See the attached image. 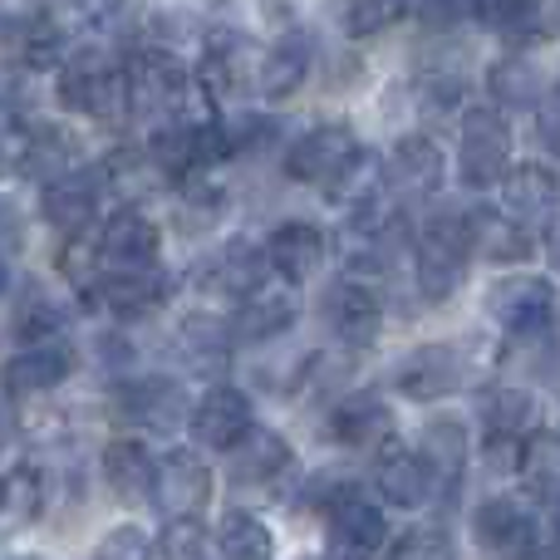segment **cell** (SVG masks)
Wrapping results in <instances>:
<instances>
[{
  "label": "cell",
  "instance_id": "7dc6e473",
  "mask_svg": "<svg viewBox=\"0 0 560 560\" xmlns=\"http://www.w3.org/2000/svg\"><path fill=\"white\" fill-rule=\"evenodd\" d=\"M94 349H98V369H108V374L124 384V378H133V364H138V345L124 335L118 325H108V329H98V339H94Z\"/></svg>",
  "mask_w": 560,
  "mask_h": 560
},
{
  "label": "cell",
  "instance_id": "b9f144b4",
  "mask_svg": "<svg viewBox=\"0 0 560 560\" xmlns=\"http://www.w3.org/2000/svg\"><path fill=\"white\" fill-rule=\"evenodd\" d=\"M104 276H108V261H104V246H98V232L59 246V280H65L79 300H94Z\"/></svg>",
  "mask_w": 560,
  "mask_h": 560
},
{
  "label": "cell",
  "instance_id": "3957f363",
  "mask_svg": "<svg viewBox=\"0 0 560 560\" xmlns=\"http://www.w3.org/2000/svg\"><path fill=\"white\" fill-rule=\"evenodd\" d=\"M280 163H285L290 183L319 187V192H339V187L369 163V153L345 118H325V124H315V128L290 138Z\"/></svg>",
  "mask_w": 560,
  "mask_h": 560
},
{
  "label": "cell",
  "instance_id": "484cf974",
  "mask_svg": "<svg viewBox=\"0 0 560 560\" xmlns=\"http://www.w3.org/2000/svg\"><path fill=\"white\" fill-rule=\"evenodd\" d=\"M98 246H104L108 271H153L158 256H163V232H158V222L148 212L118 207L98 226Z\"/></svg>",
  "mask_w": 560,
  "mask_h": 560
},
{
  "label": "cell",
  "instance_id": "91938a15",
  "mask_svg": "<svg viewBox=\"0 0 560 560\" xmlns=\"http://www.w3.org/2000/svg\"><path fill=\"white\" fill-rule=\"evenodd\" d=\"M15 560H45V556H15Z\"/></svg>",
  "mask_w": 560,
  "mask_h": 560
},
{
  "label": "cell",
  "instance_id": "d4e9b609",
  "mask_svg": "<svg viewBox=\"0 0 560 560\" xmlns=\"http://www.w3.org/2000/svg\"><path fill=\"white\" fill-rule=\"evenodd\" d=\"M295 319H300L295 290L280 285V280H266L252 300H242V305H236V315H226V325H232L236 345L271 349L280 335H290V325H295Z\"/></svg>",
  "mask_w": 560,
  "mask_h": 560
},
{
  "label": "cell",
  "instance_id": "5b68a950",
  "mask_svg": "<svg viewBox=\"0 0 560 560\" xmlns=\"http://www.w3.org/2000/svg\"><path fill=\"white\" fill-rule=\"evenodd\" d=\"M482 315L497 329H506L512 339H536L560 329V295L551 285V276H502L487 285L482 295Z\"/></svg>",
  "mask_w": 560,
  "mask_h": 560
},
{
  "label": "cell",
  "instance_id": "ee69618b",
  "mask_svg": "<svg viewBox=\"0 0 560 560\" xmlns=\"http://www.w3.org/2000/svg\"><path fill=\"white\" fill-rule=\"evenodd\" d=\"M522 472L536 492L560 497V428H541V433L522 447Z\"/></svg>",
  "mask_w": 560,
  "mask_h": 560
},
{
  "label": "cell",
  "instance_id": "9f6ffc18",
  "mask_svg": "<svg viewBox=\"0 0 560 560\" xmlns=\"http://www.w3.org/2000/svg\"><path fill=\"white\" fill-rule=\"evenodd\" d=\"M15 290V276H10V266H5V252H0V295H10Z\"/></svg>",
  "mask_w": 560,
  "mask_h": 560
},
{
  "label": "cell",
  "instance_id": "681fc988",
  "mask_svg": "<svg viewBox=\"0 0 560 560\" xmlns=\"http://www.w3.org/2000/svg\"><path fill=\"white\" fill-rule=\"evenodd\" d=\"M532 133H536V143H541L546 153L560 158V74L546 84L541 104L532 108Z\"/></svg>",
  "mask_w": 560,
  "mask_h": 560
},
{
  "label": "cell",
  "instance_id": "7a4b0ae2",
  "mask_svg": "<svg viewBox=\"0 0 560 560\" xmlns=\"http://www.w3.org/2000/svg\"><path fill=\"white\" fill-rule=\"evenodd\" d=\"M124 69H128V84H133V108L138 118H148V128L183 124V118L197 124L192 104L202 89H197V74L167 45H138Z\"/></svg>",
  "mask_w": 560,
  "mask_h": 560
},
{
  "label": "cell",
  "instance_id": "74e56055",
  "mask_svg": "<svg viewBox=\"0 0 560 560\" xmlns=\"http://www.w3.org/2000/svg\"><path fill=\"white\" fill-rule=\"evenodd\" d=\"M226 187L212 183V177H187L173 197V226L183 236H212L226 217Z\"/></svg>",
  "mask_w": 560,
  "mask_h": 560
},
{
  "label": "cell",
  "instance_id": "9a60e30c",
  "mask_svg": "<svg viewBox=\"0 0 560 560\" xmlns=\"http://www.w3.org/2000/svg\"><path fill=\"white\" fill-rule=\"evenodd\" d=\"M212 467L192 447H173L158 457L153 502L167 512V522H197V512H207V502H212Z\"/></svg>",
  "mask_w": 560,
  "mask_h": 560
},
{
  "label": "cell",
  "instance_id": "4fadbf2b",
  "mask_svg": "<svg viewBox=\"0 0 560 560\" xmlns=\"http://www.w3.org/2000/svg\"><path fill=\"white\" fill-rule=\"evenodd\" d=\"M319 65V49H315V35L305 25H285L280 35L266 39L261 49V69H256V94L271 98V104H285L305 89V79L315 74Z\"/></svg>",
  "mask_w": 560,
  "mask_h": 560
},
{
  "label": "cell",
  "instance_id": "e575fe53",
  "mask_svg": "<svg viewBox=\"0 0 560 560\" xmlns=\"http://www.w3.org/2000/svg\"><path fill=\"white\" fill-rule=\"evenodd\" d=\"M98 183H104L108 197H118V202L133 207V212H143V202L167 183V177L153 167V158L143 153V143L138 148L124 143V148H114V153L98 163Z\"/></svg>",
  "mask_w": 560,
  "mask_h": 560
},
{
  "label": "cell",
  "instance_id": "60d3db41",
  "mask_svg": "<svg viewBox=\"0 0 560 560\" xmlns=\"http://www.w3.org/2000/svg\"><path fill=\"white\" fill-rule=\"evenodd\" d=\"M222 133H226V163L242 158V163H256V158H285V138H280V118L271 114H232L222 118Z\"/></svg>",
  "mask_w": 560,
  "mask_h": 560
},
{
  "label": "cell",
  "instance_id": "ba28073f",
  "mask_svg": "<svg viewBox=\"0 0 560 560\" xmlns=\"http://www.w3.org/2000/svg\"><path fill=\"white\" fill-rule=\"evenodd\" d=\"M447 183V158L428 133H404L384 158V192L398 207L433 202Z\"/></svg>",
  "mask_w": 560,
  "mask_h": 560
},
{
  "label": "cell",
  "instance_id": "7402d4cb",
  "mask_svg": "<svg viewBox=\"0 0 560 560\" xmlns=\"http://www.w3.org/2000/svg\"><path fill=\"white\" fill-rule=\"evenodd\" d=\"M98 197H104L98 167H79L74 177L39 192V217H45V226L55 236L79 242V236H94V226H98Z\"/></svg>",
  "mask_w": 560,
  "mask_h": 560
},
{
  "label": "cell",
  "instance_id": "11a10c76",
  "mask_svg": "<svg viewBox=\"0 0 560 560\" xmlns=\"http://www.w3.org/2000/svg\"><path fill=\"white\" fill-rule=\"evenodd\" d=\"M526 560H560V536H551V541H536V551Z\"/></svg>",
  "mask_w": 560,
  "mask_h": 560
},
{
  "label": "cell",
  "instance_id": "f35d334b",
  "mask_svg": "<svg viewBox=\"0 0 560 560\" xmlns=\"http://www.w3.org/2000/svg\"><path fill=\"white\" fill-rule=\"evenodd\" d=\"M212 541H217V556L222 560H276V532L256 512H242V506L222 512Z\"/></svg>",
  "mask_w": 560,
  "mask_h": 560
},
{
  "label": "cell",
  "instance_id": "2e32d148",
  "mask_svg": "<svg viewBox=\"0 0 560 560\" xmlns=\"http://www.w3.org/2000/svg\"><path fill=\"white\" fill-rule=\"evenodd\" d=\"M74 369H79L74 339L59 335V339H39V345H20L0 378H5L10 398H45V394H55Z\"/></svg>",
  "mask_w": 560,
  "mask_h": 560
},
{
  "label": "cell",
  "instance_id": "277c9868",
  "mask_svg": "<svg viewBox=\"0 0 560 560\" xmlns=\"http://www.w3.org/2000/svg\"><path fill=\"white\" fill-rule=\"evenodd\" d=\"M512 173V124L502 108L492 104H467L457 118V177L472 192L502 187V177Z\"/></svg>",
  "mask_w": 560,
  "mask_h": 560
},
{
  "label": "cell",
  "instance_id": "816d5d0a",
  "mask_svg": "<svg viewBox=\"0 0 560 560\" xmlns=\"http://www.w3.org/2000/svg\"><path fill=\"white\" fill-rule=\"evenodd\" d=\"M359 74H364V65H359V55L349 45H339L325 55V89H354Z\"/></svg>",
  "mask_w": 560,
  "mask_h": 560
},
{
  "label": "cell",
  "instance_id": "5bb4252c",
  "mask_svg": "<svg viewBox=\"0 0 560 560\" xmlns=\"http://www.w3.org/2000/svg\"><path fill=\"white\" fill-rule=\"evenodd\" d=\"M266 252L256 242H246V236H236V242L217 246L212 256H207L202 266L192 271V285L202 290L207 300H232V305H242V300H252L256 290L266 285Z\"/></svg>",
  "mask_w": 560,
  "mask_h": 560
},
{
  "label": "cell",
  "instance_id": "603a6c76",
  "mask_svg": "<svg viewBox=\"0 0 560 560\" xmlns=\"http://www.w3.org/2000/svg\"><path fill=\"white\" fill-rule=\"evenodd\" d=\"M167 300H173V280H167L163 266H153V271H108L89 305H98L124 329V325H138V319H153Z\"/></svg>",
  "mask_w": 560,
  "mask_h": 560
},
{
  "label": "cell",
  "instance_id": "8fae6325",
  "mask_svg": "<svg viewBox=\"0 0 560 560\" xmlns=\"http://www.w3.org/2000/svg\"><path fill=\"white\" fill-rule=\"evenodd\" d=\"M472 541L487 560H526L541 541L536 512L522 497H487L472 506Z\"/></svg>",
  "mask_w": 560,
  "mask_h": 560
},
{
  "label": "cell",
  "instance_id": "f6af8a7d",
  "mask_svg": "<svg viewBox=\"0 0 560 560\" xmlns=\"http://www.w3.org/2000/svg\"><path fill=\"white\" fill-rule=\"evenodd\" d=\"M158 556L163 560H222L217 541L197 522H167V532L158 536Z\"/></svg>",
  "mask_w": 560,
  "mask_h": 560
},
{
  "label": "cell",
  "instance_id": "8992f818",
  "mask_svg": "<svg viewBox=\"0 0 560 560\" xmlns=\"http://www.w3.org/2000/svg\"><path fill=\"white\" fill-rule=\"evenodd\" d=\"M114 418L128 433H177L183 423H192V404L187 388L173 374H133L124 384H114Z\"/></svg>",
  "mask_w": 560,
  "mask_h": 560
},
{
  "label": "cell",
  "instance_id": "f1b7e54d",
  "mask_svg": "<svg viewBox=\"0 0 560 560\" xmlns=\"http://www.w3.org/2000/svg\"><path fill=\"white\" fill-rule=\"evenodd\" d=\"M173 349H177V364L187 369V374L197 378H217L226 364H232V325L217 315H207V310H197V315H183L177 319V335H173Z\"/></svg>",
  "mask_w": 560,
  "mask_h": 560
},
{
  "label": "cell",
  "instance_id": "d6986e66",
  "mask_svg": "<svg viewBox=\"0 0 560 560\" xmlns=\"http://www.w3.org/2000/svg\"><path fill=\"white\" fill-rule=\"evenodd\" d=\"M325 428H329V443H339V447H384L388 453V443L398 433V418L378 388H349L329 408Z\"/></svg>",
  "mask_w": 560,
  "mask_h": 560
},
{
  "label": "cell",
  "instance_id": "6f0895ef",
  "mask_svg": "<svg viewBox=\"0 0 560 560\" xmlns=\"http://www.w3.org/2000/svg\"><path fill=\"white\" fill-rule=\"evenodd\" d=\"M551 261H556V271H560V226H556V242H551Z\"/></svg>",
  "mask_w": 560,
  "mask_h": 560
},
{
  "label": "cell",
  "instance_id": "c3c4849f",
  "mask_svg": "<svg viewBox=\"0 0 560 560\" xmlns=\"http://www.w3.org/2000/svg\"><path fill=\"white\" fill-rule=\"evenodd\" d=\"M94 560H153V536L143 526H114L98 536Z\"/></svg>",
  "mask_w": 560,
  "mask_h": 560
},
{
  "label": "cell",
  "instance_id": "6da1fadb",
  "mask_svg": "<svg viewBox=\"0 0 560 560\" xmlns=\"http://www.w3.org/2000/svg\"><path fill=\"white\" fill-rule=\"evenodd\" d=\"M477 217L472 207H433L413 232V261H408V280H413V300L423 305H447L463 290L467 261L477 256Z\"/></svg>",
  "mask_w": 560,
  "mask_h": 560
},
{
  "label": "cell",
  "instance_id": "f907efd6",
  "mask_svg": "<svg viewBox=\"0 0 560 560\" xmlns=\"http://www.w3.org/2000/svg\"><path fill=\"white\" fill-rule=\"evenodd\" d=\"M398 20V10L388 5H345L339 10V25H345L349 39H374L378 30H388Z\"/></svg>",
  "mask_w": 560,
  "mask_h": 560
},
{
  "label": "cell",
  "instance_id": "9c48e42d",
  "mask_svg": "<svg viewBox=\"0 0 560 560\" xmlns=\"http://www.w3.org/2000/svg\"><path fill=\"white\" fill-rule=\"evenodd\" d=\"M256 69H261V45L246 30H212L197 59V89L207 98H236L256 89Z\"/></svg>",
  "mask_w": 560,
  "mask_h": 560
},
{
  "label": "cell",
  "instance_id": "4dcf8cb0",
  "mask_svg": "<svg viewBox=\"0 0 560 560\" xmlns=\"http://www.w3.org/2000/svg\"><path fill=\"white\" fill-rule=\"evenodd\" d=\"M10 329L20 345H39V339H59L69 325V300L59 295L49 280H20L10 290Z\"/></svg>",
  "mask_w": 560,
  "mask_h": 560
},
{
  "label": "cell",
  "instance_id": "bcb514c9",
  "mask_svg": "<svg viewBox=\"0 0 560 560\" xmlns=\"http://www.w3.org/2000/svg\"><path fill=\"white\" fill-rule=\"evenodd\" d=\"M384 560H457V541L443 526H413V532L398 536Z\"/></svg>",
  "mask_w": 560,
  "mask_h": 560
},
{
  "label": "cell",
  "instance_id": "7c38bea8",
  "mask_svg": "<svg viewBox=\"0 0 560 560\" xmlns=\"http://www.w3.org/2000/svg\"><path fill=\"white\" fill-rule=\"evenodd\" d=\"M192 438L207 447V453H226L232 457L246 438L256 433V408L252 394L236 384H212L202 398L192 404Z\"/></svg>",
  "mask_w": 560,
  "mask_h": 560
},
{
  "label": "cell",
  "instance_id": "30bf717a",
  "mask_svg": "<svg viewBox=\"0 0 560 560\" xmlns=\"http://www.w3.org/2000/svg\"><path fill=\"white\" fill-rule=\"evenodd\" d=\"M467 378V359L457 345L447 339H428V345H413L404 359L394 364V388L408 398V404H443L463 388Z\"/></svg>",
  "mask_w": 560,
  "mask_h": 560
},
{
  "label": "cell",
  "instance_id": "680465c9",
  "mask_svg": "<svg viewBox=\"0 0 560 560\" xmlns=\"http://www.w3.org/2000/svg\"><path fill=\"white\" fill-rule=\"evenodd\" d=\"M556 536H560V497H556Z\"/></svg>",
  "mask_w": 560,
  "mask_h": 560
},
{
  "label": "cell",
  "instance_id": "52a82bcc",
  "mask_svg": "<svg viewBox=\"0 0 560 560\" xmlns=\"http://www.w3.org/2000/svg\"><path fill=\"white\" fill-rule=\"evenodd\" d=\"M319 315H325V329L339 349L349 354H369L384 335V300L374 295V285H359V280H335L319 295Z\"/></svg>",
  "mask_w": 560,
  "mask_h": 560
},
{
  "label": "cell",
  "instance_id": "ffe728a7",
  "mask_svg": "<svg viewBox=\"0 0 560 560\" xmlns=\"http://www.w3.org/2000/svg\"><path fill=\"white\" fill-rule=\"evenodd\" d=\"M266 252V266H271V276L280 285H305V280H315L325 271V232H319L315 222H305V217H285V222H276L271 232H266L261 242Z\"/></svg>",
  "mask_w": 560,
  "mask_h": 560
},
{
  "label": "cell",
  "instance_id": "d6a6232c",
  "mask_svg": "<svg viewBox=\"0 0 560 560\" xmlns=\"http://www.w3.org/2000/svg\"><path fill=\"white\" fill-rule=\"evenodd\" d=\"M546 69L541 59L532 55V49H506V55H497L492 65H487V98H492V108H526L532 114L536 104H541L546 94Z\"/></svg>",
  "mask_w": 560,
  "mask_h": 560
},
{
  "label": "cell",
  "instance_id": "1f68e13d",
  "mask_svg": "<svg viewBox=\"0 0 560 560\" xmlns=\"http://www.w3.org/2000/svg\"><path fill=\"white\" fill-rule=\"evenodd\" d=\"M374 487H378V502L398 506V512H418V506H428L438 497L433 472H428V463L413 447H388L374 463Z\"/></svg>",
  "mask_w": 560,
  "mask_h": 560
},
{
  "label": "cell",
  "instance_id": "d590c367",
  "mask_svg": "<svg viewBox=\"0 0 560 560\" xmlns=\"http://www.w3.org/2000/svg\"><path fill=\"white\" fill-rule=\"evenodd\" d=\"M472 20L487 30H497L502 39H512V49L541 45L560 30V10L551 5H526V0H502V5H472Z\"/></svg>",
  "mask_w": 560,
  "mask_h": 560
},
{
  "label": "cell",
  "instance_id": "94428289",
  "mask_svg": "<svg viewBox=\"0 0 560 560\" xmlns=\"http://www.w3.org/2000/svg\"><path fill=\"white\" fill-rule=\"evenodd\" d=\"M300 560H325V556H300Z\"/></svg>",
  "mask_w": 560,
  "mask_h": 560
},
{
  "label": "cell",
  "instance_id": "83f0119b",
  "mask_svg": "<svg viewBox=\"0 0 560 560\" xmlns=\"http://www.w3.org/2000/svg\"><path fill=\"white\" fill-rule=\"evenodd\" d=\"M502 197V217H512L526 232H541L560 207V177L546 163H516L497 187Z\"/></svg>",
  "mask_w": 560,
  "mask_h": 560
},
{
  "label": "cell",
  "instance_id": "f546056e",
  "mask_svg": "<svg viewBox=\"0 0 560 560\" xmlns=\"http://www.w3.org/2000/svg\"><path fill=\"white\" fill-rule=\"evenodd\" d=\"M98 477H104V487L118 502L138 506V502H148L158 487V457L148 453L143 438H114V443H104V453H98Z\"/></svg>",
  "mask_w": 560,
  "mask_h": 560
},
{
  "label": "cell",
  "instance_id": "f5cc1de1",
  "mask_svg": "<svg viewBox=\"0 0 560 560\" xmlns=\"http://www.w3.org/2000/svg\"><path fill=\"white\" fill-rule=\"evenodd\" d=\"M522 447H526V443H497V438H487V447H482L487 472H492V477L522 472Z\"/></svg>",
  "mask_w": 560,
  "mask_h": 560
},
{
  "label": "cell",
  "instance_id": "ab89813d",
  "mask_svg": "<svg viewBox=\"0 0 560 560\" xmlns=\"http://www.w3.org/2000/svg\"><path fill=\"white\" fill-rule=\"evenodd\" d=\"M477 256L487 266H526L536 256V232L516 226L502 212H482L477 217Z\"/></svg>",
  "mask_w": 560,
  "mask_h": 560
},
{
  "label": "cell",
  "instance_id": "db71d44e",
  "mask_svg": "<svg viewBox=\"0 0 560 560\" xmlns=\"http://www.w3.org/2000/svg\"><path fill=\"white\" fill-rule=\"evenodd\" d=\"M20 232H25V222H20L15 202L0 197V246H20Z\"/></svg>",
  "mask_w": 560,
  "mask_h": 560
},
{
  "label": "cell",
  "instance_id": "836d02e7",
  "mask_svg": "<svg viewBox=\"0 0 560 560\" xmlns=\"http://www.w3.org/2000/svg\"><path fill=\"white\" fill-rule=\"evenodd\" d=\"M202 124L207 118H183V124H158L148 128L143 153L153 158V167L173 183V177H202Z\"/></svg>",
  "mask_w": 560,
  "mask_h": 560
},
{
  "label": "cell",
  "instance_id": "7bdbcfd3",
  "mask_svg": "<svg viewBox=\"0 0 560 560\" xmlns=\"http://www.w3.org/2000/svg\"><path fill=\"white\" fill-rule=\"evenodd\" d=\"M359 487L349 477H339L335 467H315V472H300V487H295V512H319L329 516L345 497H354Z\"/></svg>",
  "mask_w": 560,
  "mask_h": 560
},
{
  "label": "cell",
  "instance_id": "ac0fdd59",
  "mask_svg": "<svg viewBox=\"0 0 560 560\" xmlns=\"http://www.w3.org/2000/svg\"><path fill=\"white\" fill-rule=\"evenodd\" d=\"M384 541H388V522L378 512V502H369L364 492L345 497L325 516V560H378Z\"/></svg>",
  "mask_w": 560,
  "mask_h": 560
},
{
  "label": "cell",
  "instance_id": "8d00e7d4",
  "mask_svg": "<svg viewBox=\"0 0 560 560\" xmlns=\"http://www.w3.org/2000/svg\"><path fill=\"white\" fill-rule=\"evenodd\" d=\"M45 506H49L45 472H35V467H15V472H5L0 477V541L20 536L25 526H35Z\"/></svg>",
  "mask_w": 560,
  "mask_h": 560
},
{
  "label": "cell",
  "instance_id": "4316f807",
  "mask_svg": "<svg viewBox=\"0 0 560 560\" xmlns=\"http://www.w3.org/2000/svg\"><path fill=\"white\" fill-rule=\"evenodd\" d=\"M477 423L497 443H532L541 433V398L526 384H487L477 394Z\"/></svg>",
  "mask_w": 560,
  "mask_h": 560
},
{
  "label": "cell",
  "instance_id": "e0dca14e",
  "mask_svg": "<svg viewBox=\"0 0 560 560\" xmlns=\"http://www.w3.org/2000/svg\"><path fill=\"white\" fill-rule=\"evenodd\" d=\"M79 158H84L79 138L69 133L65 124H55V118H35V124H25L20 148H15L20 177H30V183H39V187H55V183H65V177H74Z\"/></svg>",
  "mask_w": 560,
  "mask_h": 560
},
{
  "label": "cell",
  "instance_id": "cb8c5ba5",
  "mask_svg": "<svg viewBox=\"0 0 560 560\" xmlns=\"http://www.w3.org/2000/svg\"><path fill=\"white\" fill-rule=\"evenodd\" d=\"M413 453L428 463V472H433V482H438V497L447 502V497L463 487L467 463H472V433H467L463 418L438 413V418H428V423L418 428Z\"/></svg>",
  "mask_w": 560,
  "mask_h": 560
},
{
  "label": "cell",
  "instance_id": "44dd1931",
  "mask_svg": "<svg viewBox=\"0 0 560 560\" xmlns=\"http://www.w3.org/2000/svg\"><path fill=\"white\" fill-rule=\"evenodd\" d=\"M285 477H300L295 472V447L280 428H266L256 423V433L226 457V482L242 487V492H271Z\"/></svg>",
  "mask_w": 560,
  "mask_h": 560
}]
</instances>
